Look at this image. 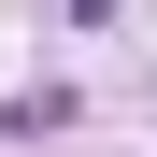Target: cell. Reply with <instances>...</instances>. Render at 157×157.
Returning a JSON list of instances; mask_svg holds the SVG:
<instances>
[{"mask_svg": "<svg viewBox=\"0 0 157 157\" xmlns=\"http://www.w3.org/2000/svg\"><path fill=\"white\" fill-rule=\"evenodd\" d=\"M71 14H114V0H71Z\"/></svg>", "mask_w": 157, "mask_h": 157, "instance_id": "1", "label": "cell"}]
</instances>
